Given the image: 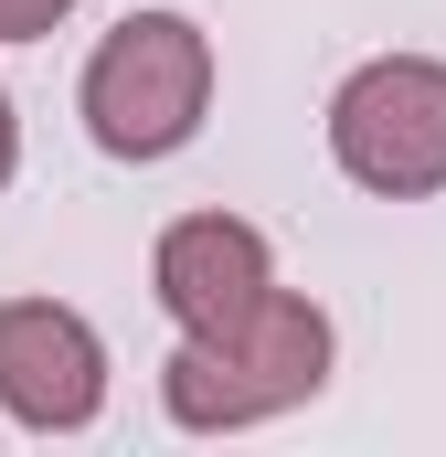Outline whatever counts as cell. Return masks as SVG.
<instances>
[{
  "instance_id": "obj_1",
  "label": "cell",
  "mask_w": 446,
  "mask_h": 457,
  "mask_svg": "<svg viewBox=\"0 0 446 457\" xmlns=\"http://www.w3.org/2000/svg\"><path fill=\"white\" fill-rule=\"evenodd\" d=\"M330 383V309L319 298H266L244 330H223V341H192L160 361V404H170V426H192V436H234V426H266V415H287V404H309Z\"/></svg>"
},
{
  "instance_id": "obj_2",
  "label": "cell",
  "mask_w": 446,
  "mask_h": 457,
  "mask_svg": "<svg viewBox=\"0 0 446 457\" xmlns=\"http://www.w3.org/2000/svg\"><path fill=\"white\" fill-rule=\"evenodd\" d=\"M86 138L107 160H170L202 138V107H213V32L192 11H128L107 43L86 54Z\"/></svg>"
},
{
  "instance_id": "obj_3",
  "label": "cell",
  "mask_w": 446,
  "mask_h": 457,
  "mask_svg": "<svg viewBox=\"0 0 446 457\" xmlns=\"http://www.w3.org/2000/svg\"><path fill=\"white\" fill-rule=\"evenodd\" d=\"M330 160L383 192V203H425L446 192V64L436 54H372L351 64L330 96Z\"/></svg>"
},
{
  "instance_id": "obj_4",
  "label": "cell",
  "mask_w": 446,
  "mask_h": 457,
  "mask_svg": "<svg viewBox=\"0 0 446 457\" xmlns=\"http://www.w3.org/2000/svg\"><path fill=\"white\" fill-rule=\"evenodd\" d=\"M0 415L32 436H75L107 415V341L64 298H0Z\"/></svg>"
},
{
  "instance_id": "obj_5",
  "label": "cell",
  "mask_w": 446,
  "mask_h": 457,
  "mask_svg": "<svg viewBox=\"0 0 446 457\" xmlns=\"http://www.w3.org/2000/svg\"><path fill=\"white\" fill-rule=\"evenodd\" d=\"M149 287H160V309L192 341H223V330H244L277 298V245L244 224V213H181V224L149 245Z\"/></svg>"
},
{
  "instance_id": "obj_6",
  "label": "cell",
  "mask_w": 446,
  "mask_h": 457,
  "mask_svg": "<svg viewBox=\"0 0 446 457\" xmlns=\"http://www.w3.org/2000/svg\"><path fill=\"white\" fill-rule=\"evenodd\" d=\"M64 11H75V0H0V43H43Z\"/></svg>"
},
{
  "instance_id": "obj_7",
  "label": "cell",
  "mask_w": 446,
  "mask_h": 457,
  "mask_svg": "<svg viewBox=\"0 0 446 457\" xmlns=\"http://www.w3.org/2000/svg\"><path fill=\"white\" fill-rule=\"evenodd\" d=\"M11 170H21V117H11V86H0V192H11Z\"/></svg>"
}]
</instances>
